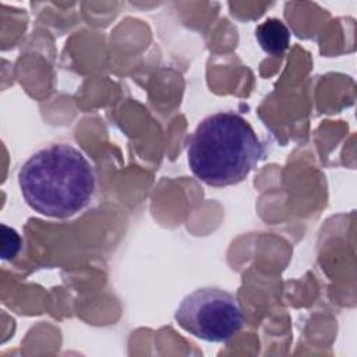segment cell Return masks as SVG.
Instances as JSON below:
<instances>
[{"label":"cell","instance_id":"3957f363","mask_svg":"<svg viewBox=\"0 0 357 357\" xmlns=\"http://www.w3.org/2000/svg\"><path fill=\"white\" fill-rule=\"evenodd\" d=\"M174 319L190 335L212 343L227 342L244 325L237 298L216 287H204L187 294L176 310Z\"/></svg>","mask_w":357,"mask_h":357},{"label":"cell","instance_id":"6da1fadb","mask_svg":"<svg viewBox=\"0 0 357 357\" xmlns=\"http://www.w3.org/2000/svg\"><path fill=\"white\" fill-rule=\"evenodd\" d=\"M95 172L81 151L54 144L35 152L18 172L25 202L38 213L66 219L89 205Z\"/></svg>","mask_w":357,"mask_h":357},{"label":"cell","instance_id":"5b68a950","mask_svg":"<svg viewBox=\"0 0 357 357\" xmlns=\"http://www.w3.org/2000/svg\"><path fill=\"white\" fill-rule=\"evenodd\" d=\"M1 229H3V251H1L3 258L4 259L14 258L21 247L20 236L14 229H10L4 225L1 226Z\"/></svg>","mask_w":357,"mask_h":357},{"label":"cell","instance_id":"7a4b0ae2","mask_svg":"<svg viewBox=\"0 0 357 357\" xmlns=\"http://www.w3.org/2000/svg\"><path fill=\"white\" fill-rule=\"evenodd\" d=\"M262 155L264 146L250 123L233 112L205 117L187 146L192 174L212 187L241 183L257 167Z\"/></svg>","mask_w":357,"mask_h":357},{"label":"cell","instance_id":"277c9868","mask_svg":"<svg viewBox=\"0 0 357 357\" xmlns=\"http://www.w3.org/2000/svg\"><path fill=\"white\" fill-rule=\"evenodd\" d=\"M255 38L271 56L282 54L290 45V31L279 18H268L255 28Z\"/></svg>","mask_w":357,"mask_h":357}]
</instances>
